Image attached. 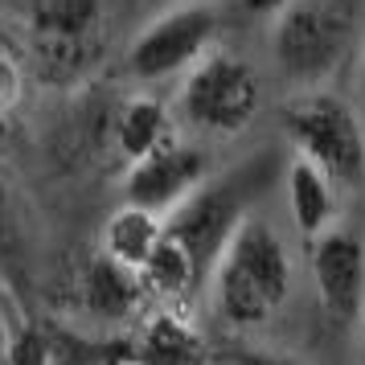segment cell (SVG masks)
Returning <instances> with one entry per match:
<instances>
[{
  "label": "cell",
  "mask_w": 365,
  "mask_h": 365,
  "mask_svg": "<svg viewBox=\"0 0 365 365\" xmlns=\"http://www.w3.org/2000/svg\"><path fill=\"white\" fill-rule=\"evenodd\" d=\"M17 50L37 86L86 83L107 53V0H21Z\"/></svg>",
  "instance_id": "1"
},
{
  "label": "cell",
  "mask_w": 365,
  "mask_h": 365,
  "mask_svg": "<svg viewBox=\"0 0 365 365\" xmlns=\"http://www.w3.org/2000/svg\"><path fill=\"white\" fill-rule=\"evenodd\" d=\"M287 292H292V259L279 230L267 217L247 214L210 275L214 312L230 329H263L287 304Z\"/></svg>",
  "instance_id": "2"
},
{
  "label": "cell",
  "mask_w": 365,
  "mask_h": 365,
  "mask_svg": "<svg viewBox=\"0 0 365 365\" xmlns=\"http://www.w3.org/2000/svg\"><path fill=\"white\" fill-rule=\"evenodd\" d=\"M365 0H292L271 17V62L292 91L324 86L361 46Z\"/></svg>",
  "instance_id": "3"
},
{
  "label": "cell",
  "mask_w": 365,
  "mask_h": 365,
  "mask_svg": "<svg viewBox=\"0 0 365 365\" xmlns=\"http://www.w3.org/2000/svg\"><path fill=\"white\" fill-rule=\"evenodd\" d=\"M263 111V78L242 53L210 50L197 66L181 74L173 115L185 132L205 140H230L247 132L255 115Z\"/></svg>",
  "instance_id": "4"
},
{
  "label": "cell",
  "mask_w": 365,
  "mask_h": 365,
  "mask_svg": "<svg viewBox=\"0 0 365 365\" xmlns=\"http://www.w3.org/2000/svg\"><path fill=\"white\" fill-rule=\"evenodd\" d=\"M283 132L304 160L324 168L341 189L365 181V119L329 86H304L283 103Z\"/></svg>",
  "instance_id": "5"
},
{
  "label": "cell",
  "mask_w": 365,
  "mask_h": 365,
  "mask_svg": "<svg viewBox=\"0 0 365 365\" xmlns=\"http://www.w3.org/2000/svg\"><path fill=\"white\" fill-rule=\"evenodd\" d=\"M217 34H222V17H217L214 4L185 0V4L165 9L160 17H152L132 37V46L123 53V66H128L135 83L181 78L210 50H217Z\"/></svg>",
  "instance_id": "6"
},
{
  "label": "cell",
  "mask_w": 365,
  "mask_h": 365,
  "mask_svg": "<svg viewBox=\"0 0 365 365\" xmlns=\"http://www.w3.org/2000/svg\"><path fill=\"white\" fill-rule=\"evenodd\" d=\"M250 214V181L247 173L234 177H210L193 197H185L173 214L165 217V234L177 238L189 259L197 263L201 279L210 283L214 263L222 259V250L230 242V234L238 230V222Z\"/></svg>",
  "instance_id": "7"
},
{
  "label": "cell",
  "mask_w": 365,
  "mask_h": 365,
  "mask_svg": "<svg viewBox=\"0 0 365 365\" xmlns=\"http://www.w3.org/2000/svg\"><path fill=\"white\" fill-rule=\"evenodd\" d=\"M205 181H210V152L197 148V144H185L177 135L165 148H156L152 156L128 165V173H123V201L168 217Z\"/></svg>",
  "instance_id": "8"
},
{
  "label": "cell",
  "mask_w": 365,
  "mask_h": 365,
  "mask_svg": "<svg viewBox=\"0 0 365 365\" xmlns=\"http://www.w3.org/2000/svg\"><path fill=\"white\" fill-rule=\"evenodd\" d=\"M316 296L341 324L365 320V238L349 226H332L308 242Z\"/></svg>",
  "instance_id": "9"
},
{
  "label": "cell",
  "mask_w": 365,
  "mask_h": 365,
  "mask_svg": "<svg viewBox=\"0 0 365 365\" xmlns=\"http://www.w3.org/2000/svg\"><path fill=\"white\" fill-rule=\"evenodd\" d=\"M111 365H210V345L177 308L135 320L128 336L107 345Z\"/></svg>",
  "instance_id": "10"
},
{
  "label": "cell",
  "mask_w": 365,
  "mask_h": 365,
  "mask_svg": "<svg viewBox=\"0 0 365 365\" xmlns=\"http://www.w3.org/2000/svg\"><path fill=\"white\" fill-rule=\"evenodd\" d=\"M148 299V287L140 279V271L115 263L107 250L95 259H86L78 279H74V308L103 329H123L140 320V308Z\"/></svg>",
  "instance_id": "11"
},
{
  "label": "cell",
  "mask_w": 365,
  "mask_h": 365,
  "mask_svg": "<svg viewBox=\"0 0 365 365\" xmlns=\"http://www.w3.org/2000/svg\"><path fill=\"white\" fill-rule=\"evenodd\" d=\"M283 185H287V210H292V222L296 230L304 234V242L320 238L324 230L341 226V185L332 181L324 168H316L312 160L296 156L287 173H283Z\"/></svg>",
  "instance_id": "12"
},
{
  "label": "cell",
  "mask_w": 365,
  "mask_h": 365,
  "mask_svg": "<svg viewBox=\"0 0 365 365\" xmlns=\"http://www.w3.org/2000/svg\"><path fill=\"white\" fill-rule=\"evenodd\" d=\"M177 128L181 123L173 115V103L156 99V95H132L111 119V140H115L119 156L135 165L156 148H165L168 140H177Z\"/></svg>",
  "instance_id": "13"
},
{
  "label": "cell",
  "mask_w": 365,
  "mask_h": 365,
  "mask_svg": "<svg viewBox=\"0 0 365 365\" xmlns=\"http://www.w3.org/2000/svg\"><path fill=\"white\" fill-rule=\"evenodd\" d=\"M160 238H165V217L144 210V205L123 201L115 214L107 217V226H103V247L99 250H107L115 263L140 271V267L152 259V250H156Z\"/></svg>",
  "instance_id": "14"
},
{
  "label": "cell",
  "mask_w": 365,
  "mask_h": 365,
  "mask_svg": "<svg viewBox=\"0 0 365 365\" xmlns=\"http://www.w3.org/2000/svg\"><path fill=\"white\" fill-rule=\"evenodd\" d=\"M0 365H58V345L46 329H37L34 320L13 316L9 341L0 349Z\"/></svg>",
  "instance_id": "15"
},
{
  "label": "cell",
  "mask_w": 365,
  "mask_h": 365,
  "mask_svg": "<svg viewBox=\"0 0 365 365\" xmlns=\"http://www.w3.org/2000/svg\"><path fill=\"white\" fill-rule=\"evenodd\" d=\"M29 83H34V78H29V66H25L21 50H13V46L0 41V115H13V111H17Z\"/></svg>",
  "instance_id": "16"
},
{
  "label": "cell",
  "mask_w": 365,
  "mask_h": 365,
  "mask_svg": "<svg viewBox=\"0 0 365 365\" xmlns=\"http://www.w3.org/2000/svg\"><path fill=\"white\" fill-rule=\"evenodd\" d=\"M17 247V201H13V181L0 168V263Z\"/></svg>",
  "instance_id": "17"
},
{
  "label": "cell",
  "mask_w": 365,
  "mask_h": 365,
  "mask_svg": "<svg viewBox=\"0 0 365 365\" xmlns=\"http://www.w3.org/2000/svg\"><path fill=\"white\" fill-rule=\"evenodd\" d=\"M230 365H308V361L283 357V353H267V349H238L230 357Z\"/></svg>",
  "instance_id": "18"
},
{
  "label": "cell",
  "mask_w": 365,
  "mask_h": 365,
  "mask_svg": "<svg viewBox=\"0 0 365 365\" xmlns=\"http://www.w3.org/2000/svg\"><path fill=\"white\" fill-rule=\"evenodd\" d=\"M287 4H292V0H238V9H242L247 17H275Z\"/></svg>",
  "instance_id": "19"
},
{
  "label": "cell",
  "mask_w": 365,
  "mask_h": 365,
  "mask_svg": "<svg viewBox=\"0 0 365 365\" xmlns=\"http://www.w3.org/2000/svg\"><path fill=\"white\" fill-rule=\"evenodd\" d=\"M13 308H9V299L0 296V349H4V341H9V329H13Z\"/></svg>",
  "instance_id": "20"
},
{
  "label": "cell",
  "mask_w": 365,
  "mask_h": 365,
  "mask_svg": "<svg viewBox=\"0 0 365 365\" xmlns=\"http://www.w3.org/2000/svg\"><path fill=\"white\" fill-rule=\"evenodd\" d=\"M357 78H361V91H365V41H361V66H357Z\"/></svg>",
  "instance_id": "21"
},
{
  "label": "cell",
  "mask_w": 365,
  "mask_h": 365,
  "mask_svg": "<svg viewBox=\"0 0 365 365\" xmlns=\"http://www.w3.org/2000/svg\"><path fill=\"white\" fill-rule=\"evenodd\" d=\"M361 365H365V320H361Z\"/></svg>",
  "instance_id": "22"
},
{
  "label": "cell",
  "mask_w": 365,
  "mask_h": 365,
  "mask_svg": "<svg viewBox=\"0 0 365 365\" xmlns=\"http://www.w3.org/2000/svg\"><path fill=\"white\" fill-rule=\"evenodd\" d=\"M103 365H111V361H103Z\"/></svg>",
  "instance_id": "23"
}]
</instances>
